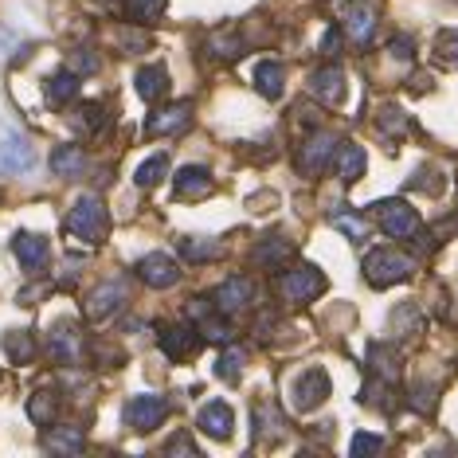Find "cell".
<instances>
[{
    "mask_svg": "<svg viewBox=\"0 0 458 458\" xmlns=\"http://www.w3.org/2000/svg\"><path fill=\"white\" fill-rule=\"evenodd\" d=\"M67 232L79 239V243H102L110 232V216L106 208H102L98 196H82V200L71 208L67 216Z\"/></svg>",
    "mask_w": 458,
    "mask_h": 458,
    "instance_id": "obj_1",
    "label": "cell"
},
{
    "mask_svg": "<svg viewBox=\"0 0 458 458\" xmlns=\"http://www.w3.org/2000/svg\"><path fill=\"white\" fill-rule=\"evenodd\" d=\"M411 270H415V259L411 255H403V251H372L369 259H364V278H369V286H395V283H403V278H411Z\"/></svg>",
    "mask_w": 458,
    "mask_h": 458,
    "instance_id": "obj_2",
    "label": "cell"
},
{
    "mask_svg": "<svg viewBox=\"0 0 458 458\" xmlns=\"http://www.w3.org/2000/svg\"><path fill=\"white\" fill-rule=\"evenodd\" d=\"M321 290H326V275H321L318 267H294V270H286V275H278V294H283V301H290V306H306Z\"/></svg>",
    "mask_w": 458,
    "mask_h": 458,
    "instance_id": "obj_3",
    "label": "cell"
},
{
    "mask_svg": "<svg viewBox=\"0 0 458 458\" xmlns=\"http://www.w3.org/2000/svg\"><path fill=\"white\" fill-rule=\"evenodd\" d=\"M337 145H341V138H333V133H326V130L310 133L306 145H301V153H298L301 176H321V173H326L329 161L337 157Z\"/></svg>",
    "mask_w": 458,
    "mask_h": 458,
    "instance_id": "obj_4",
    "label": "cell"
},
{
    "mask_svg": "<svg viewBox=\"0 0 458 458\" xmlns=\"http://www.w3.org/2000/svg\"><path fill=\"white\" fill-rule=\"evenodd\" d=\"M377 220L392 239H415L420 235V212L408 200H380Z\"/></svg>",
    "mask_w": 458,
    "mask_h": 458,
    "instance_id": "obj_5",
    "label": "cell"
},
{
    "mask_svg": "<svg viewBox=\"0 0 458 458\" xmlns=\"http://www.w3.org/2000/svg\"><path fill=\"white\" fill-rule=\"evenodd\" d=\"M345 32L349 39L357 47H369L372 44V36H377V20H380V8H377V0H349L345 4Z\"/></svg>",
    "mask_w": 458,
    "mask_h": 458,
    "instance_id": "obj_6",
    "label": "cell"
},
{
    "mask_svg": "<svg viewBox=\"0 0 458 458\" xmlns=\"http://www.w3.org/2000/svg\"><path fill=\"white\" fill-rule=\"evenodd\" d=\"M329 377H326V369H310V372H301V377L294 380V388H290V395H294V411H314L326 403V395H329Z\"/></svg>",
    "mask_w": 458,
    "mask_h": 458,
    "instance_id": "obj_7",
    "label": "cell"
},
{
    "mask_svg": "<svg viewBox=\"0 0 458 458\" xmlns=\"http://www.w3.org/2000/svg\"><path fill=\"white\" fill-rule=\"evenodd\" d=\"M251 301H255V283L247 275L224 278L220 290H216V310H220V314H247Z\"/></svg>",
    "mask_w": 458,
    "mask_h": 458,
    "instance_id": "obj_8",
    "label": "cell"
},
{
    "mask_svg": "<svg viewBox=\"0 0 458 458\" xmlns=\"http://www.w3.org/2000/svg\"><path fill=\"white\" fill-rule=\"evenodd\" d=\"M122 415H126V423L133 431H153L169 415V403H165V395H133L126 408H122Z\"/></svg>",
    "mask_w": 458,
    "mask_h": 458,
    "instance_id": "obj_9",
    "label": "cell"
},
{
    "mask_svg": "<svg viewBox=\"0 0 458 458\" xmlns=\"http://www.w3.org/2000/svg\"><path fill=\"white\" fill-rule=\"evenodd\" d=\"M122 306H126V283H118V278H106V283H98L87 294V301H82V310H87L90 321L110 318L114 310H122Z\"/></svg>",
    "mask_w": 458,
    "mask_h": 458,
    "instance_id": "obj_10",
    "label": "cell"
},
{
    "mask_svg": "<svg viewBox=\"0 0 458 458\" xmlns=\"http://www.w3.org/2000/svg\"><path fill=\"white\" fill-rule=\"evenodd\" d=\"M138 278H141V283H149L153 290H169V286L181 283V267H176L173 255L153 251V255H145L138 263Z\"/></svg>",
    "mask_w": 458,
    "mask_h": 458,
    "instance_id": "obj_11",
    "label": "cell"
},
{
    "mask_svg": "<svg viewBox=\"0 0 458 458\" xmlns=\"http://www.w3.org/2000/svg\"><path fill=\"white\" fill-rule=\"evenodd\" d=\"M310 90H314V98H321L326 106H341V102H345V71L337 64L318 67L314 75H310Z\"/></svg>",
    "mask_w": 458,
    "mask_h": 458,
    "instance_id": "obj_12",
    "label": "cell"
},
{
    "mask_svg": "<svg viewBox=\"0 0 458 458\" xmlns=\"http://www.w3.org/2000/svg\"><path fill=\"white\" fill-rule=\"evenodd\" d=\"M51 360L55 364H79L82 360V337H79V329L71 326V321H55L51 326Z\"/></svg>",
    "mask_w": 458,
    "mask_h": 458,
    "instance_id": "obj_13",
    "label": "cell"
},
{
    "mask_svg": "<svg viewBox=\"0 0 458 458\" xmlns=\"http://www.w3.org/2000/svg\"><path fill=\"white\" fill-rule=\"evenodd\" d=\"M189 122H192V106H189V102H173V106L149 114V122H145V133H153V138H169V133L189 130Z\"/></svg>",
    "mask_w": 458,
    "mask_h": 458,
    "instance_id": "obj_14",
    "label": "cell"
},
{
    "mask_svg": "<svg viewBox=\"0 0 458 458\" xmlns=\"http://www.w3.org/2000/svg\"><path fill=\"white\" fill-rule=\"evenodd\" d=\"M13 255L20 259V267H24L28 275H36V270H44V267H47L51 247H47V239H44V235L20 232V235L13 239Z\"/></svg>",
    "mask_w": 458,
    "mask_h": 458,
    "instance_id": "obj_15",
    "label": "cell"
},
{
    "mask_svg": "<svg viewBox=\"0 0 458 458\" xmlns=\"http://www.w3.org/2000/svg\"><path fill=\"white\" fill-rule=\"evenodd\" d=\"M36 165V153L28 138H20V133H4V141H0V173H28Z\"/></svg>",
    "mask_w": 458,
    "mask_h": 458,
    "instance_id": "obj_16",
    "label": "cell"
},
{
    "mask_svg": "<svg viewBox=\"0 0 458 458\" xmlns=\"http://www.w3.org/2000/svg\"><path fill=\"white\" fill-rule=\"evenodd\" d=\"M87 165H90V157L82 145H55V153H51V173L64 176V181H82Z\"/></svg>",
    "mask_w": 458,
    "mask_h": 458,
    "instance_id": "obj_17",
    "label": "cell"
},
{
    "mask_svg": "<svg viewBox=\"0 0 458 458\" xmlns=\"http://www.w3.org/2000/svg\"><path fill=\"white\" fill-rule=\"evenodd\" d=\"M200 431L204 435H212V439H232V427H235V415H232V408H227L224 400H212V403H204L200 408Z\"/></svg>",
    "mask_w": 458,
    "mask_h": 458,
    "instance_id": "obj_18",
    "label": "cell"
},
{
    "mask_svg": "<svg viewBox=\"0 0 458 458\" xmlns=\"http://www.w3.org/2000/svg\"><path fill=\"white\" fill-rule=\"evenodd\" d=\"M212 173L204 169V165H184L181 173H176V196L181 200H200V196L212 192Z\"/></svg>",
    "mask_w": 458,
    "mask_h": 458,
    "instance_id": "obj_19",
    "label": "cell"
},
{
    "mask_svg": "<svg viewBox=\"0 0 458 458\" xmlns=\"http://www.w3.org/2000/svg\"><path fill=\"white\" fill-rule=\"evenodd\" d=\"M364 165H369V157H364V149L357 141H341L337 145V157H333V169H337V176L345 184H357L364 176Z\"/></svg>",
    "mask_w": 458,
    "mask_h": 458,
    "instance_id": "obj_20",
    "label": "cell"
},
{
    "mask_svg": "<svg viewBox=\"0 0 458 458\" xmlns=\"http://www.w3.org/2000/svg\"><path fill=\"white\" fill-rule=\"evenodd\" d=\"M255 87L263 98H283L286 90V71L283 64H275V59H263V64L255 67Z\"/></svg>",
    "mask_w": 458,
    "mask_h": 458,
    "instance_id": "obj_21",
    "label": "cell"
},
{
    "mask_svg": "<svg viewBox=\"0 0 458 458\" xmlns=\"http://www.w3.org/2000/svg\"><path fill=\"white\" fill-rule=\"evenodd\" d=\"M44 95H47V102L51 106H67L71 98L79 95V71H55L47 82H44Z\"/></svg>",
    "mask_w": 458,
    "mask_h": 458,
    "instance_id": "obj_22",
    "label": "cell"
},
{
    "mask_svg": "<svg viewBox=\"0 0 458 458\" xmlns=\"http://www.w3.org/2000/svg\"><path fill=\"white\" fill-rule=\"evenodd\" d=\"M286 259H294V243L283 239V235H270V239H263V243L255 247V263L267 267V270H278Z\"/></svg>",
    "mask_w": 458,
    "mask_h": 458,
    "instance_id": "obj_23",
    "label": "cell"
},
{
    "mask_svg": "<svg viewBox=\"0 0 458 458\" xmlns=\"http://www.w3.org/2000/svg\"><path fill=\"white\" fill-rule=\"evenodd\" d=\"M161 349L169 352L173 360L189 357L196 349V329L192 326H161Z\"/></svg>",
    "mask_w": 458,
    "mask_h": 458,
    "instance_id": "obj_24",
    "label": "cell"
},
{
    "mask_svg": "<svg viewBox=\"0 0 458 458\" xmlns=\"http://www.w3.org/2000/svg\"><path fill=\"white\" fill-rule=\"evenodd\" d=\"M138 95H141L145 102H161L165 95H169V71H165L161 64L141 67V71H138Z\"/></svg>",
    "mask_w": 458,
    "mask_h": 458,
    "instance_id": "obj_25",
    "label": "cell"
},
{
    "mask_svg": "<svg viewBox=\"0 0 458 458\" xmlns=\"http://www.w3.org/2000/svg\"><path fill=\"white\" fill-rule=\"evenodd\" d=\"M44 446L51 454H82L87 451V435H82V427H55L44 439Z\"/></svg>",
    "mask_w": 458,
    "mask_h": 458,
    "instance_id": "obj_26",
    "label": "cell"
},
{
    "mask_svg": "<svg viewBox=\"0 0 458 458\" xmlns=\"http://www.w3.org/2000/svg\"><path fill=\"white\" fill-rule=\"evenodd\" d=\"M369 364H372V372H377V377L380 380H388V384H395V380H400V352H395L392 345H380V341H377V345H369Z\"/></svg>",
    "mask_w": 458,
    "mask_h": 458,
    "instance_id": "obj_27",
    "label": "cell"
},
{
    "mask_svg": "<svg viewBox=\"0 0 458 458\" xmlns=\"http://www.w3.org/2000/svg\"><path fill=\"white\" fill-rule=\"evenodd\" d=\"M28 420L36 427H51L59 420V395L55 392H32L28 395Z\"/></svg>",
    "mask_w": 458,
    "mask_h": 458,
    "instance_id": "obj_28",
    "label": "cell"
},
{
    "mask_svg": "<svg viewBox=\"0 0 458 458\" xmlns=\"http://www.w3.org/2000/svg\"><path fill=\"white\" fill-rule=\"evenodd\" d=\"M420 329H423V318L411 301H403V306L392 310V333L395 337H420Z\"/></svg>",
    "mask_w": 458,
    "mask_h": 458,
    "instance_id": "obj_29",
    "label": "cell"
},
{
    "mask_svg": "<svg viewBox=\"0 0 458 458\" xmlns=\"http://www.w3.org/2000/svg\"><path fill=\"white\" fill-rule=\"evenodd\" d=\"M224 247L216 243V239H181V255L189 259V263H208V259H216Z\"/></svg>",
    "mask_w": 458,
    "mask_h": 458,
    "instance_id": "obj_30",
    "label": "cell"
},
{
    "mask_svg": "<svg viewBox=\"0 0 458 458\" xmlns=\"http://www.w3.org/2000/svg\"><path fill=\"white\" fill-rule=\"evenodd\" d=\"M165 173H169V157L157 153V157H149L138 169V189H157V184L165 181Z\"/></svg>",
    "mask_w": 458,
    "mask_h": 458,
    "instance_id": "obj_31",
    "label": "cell"
},
{
    "mask_svg": "<svg viewBox=\"0 0 458 458\" xmlns=\"http://www.w3.org/2000/svg\"><path fill=\"white\" fill-rule=\"evenodd\" d=\"M165 4H169V0H126V13H130V20H138V24H153V20L165 13Z\"/></svg>",
    "mask_w": 458,
    "mask_h": 458,
    "instance_id": "obj_32",
    "label": "cell"
},
{
    "mask_svg": "<svg viewBox=\"0 0 458 458\" xmlns=\"http://www.w3.org/2000/svg\"><path fill=\"white\" fill-rule=\"evenodd\" d=\"M333 227H337V232H345L352 243H364V239H369V224L360 220V216H349V212H333Z\"/></svg>",
    "mask_w": 458,
    "mask_h": 458,
    "instance_id": "obj_33",
    "label": "cell"
},
{
    "mask_svg": "<svg viewBox=\"0 0 458 458\" xmlns=\"http://www.w3.org/2000/svg\"><path fill=\"white\" fill-rule=\"evenodd\" d=\"M255 420H259V439H263V435H283V415H278L275 403H267V400L259 403Z\"/></svg>",
    "mask_w": 458,
    "mask_h": 458,
    "instance_id": "obj_34",
    "label": "cell"
},
{
    "mask_svg": "<svg viewBox=\"0 0 458 458\" xmlns=\"http://www.w3.org/2000/svg\"><path fill=\"white\" fill-rule=\"evenodd\" d=\"M4 349H8V357H13L16 364H28L36 357V345H32V337H28V333H8Z\"/></svg>",
    "mask_w": 458,
    "mask_h": 458,
    "instance_id": "obj_35",
    "label": "cell"
},
{
    "mask_svg": "<svg viewBox=\"0 0 458 458\" xmlns=\"http://www.w3.org/2000/svg\"><path fill=\"white\" fill-rule=\"evenodd\" d=\"M380 133H388V138H403V130H408V118L400 114V106H384L380 118H377Z\"/></svg>",
    "mask_w": 458,
    "mask_h": 458,
    "instance_id": "obj_36",
    "label": "cell"
},
{
    "mask_svg": "<svg viewBox=\"0 0 458 458\" xmlns=\"http://www.w3.org/2000/svg\"><path fill=\"white\" fill-rule=\"evenodd\" d=\"M239 364H243V349H227L220 360H216V377L227 380V384H235L239 380Z\"/></svg>",
    "mask_w": 458,
    "mask_h": 458,
    "instance_id": "obj_37",
    "label": "cell"
},
{
    "mask_svg": "<svg viewBox=\"0 0 458 458\" xmlns=\"http://www.w3.org/2000/svg\"><path fill=\"white\" fill-rule=\"evenodd\" d=\"M79 114H82V118H75V126H79V130L98 133L102 126H106V106H102V102H90V106H82Z\"/></svg>",
    "mask_w": 458,
    "mask_h": 458,
    "instance_id": "obj_38",
    "label": "cell"
},
{
    "mask_svg": "<svg viewBox=\"0 0 458 458\" xmlns=\"http://www.w3.org/2000/svg\"><path fill=\"white\" fill-rule=\"evenodd\" d=\"M377 451H384V439H380V435H369V431H357V435H352V446H349L352 458L377 454Z\"/></svg>",
    "mask_w": 458,
    "mask_h": 458,
    "instance_id": "obj_39",
    "label": "cell"
},
{
    "mask_svg": "<svg viewBox=\"0 0 458 458\" xmlns=\"http://www.w3.org/2000/svg\"><path fill=\"white\" fill-rule=\"evenodd\" d=\"M208 47H212V55H220V59H235V55H243L247 51L239 36H212V44Z\"/></svg>",
    "mask_w": 458,
    "mask_h": 458,
    "instance_id": "obj_40",
    "label": "cell"
},
{
    "mask_svg": "<svg viewBox=\"0 0 458 458\" xmlns=\"http://www.w3.org/2000/svg\"><path fill=\"white\" fill-rule=\"evenodd\" d=\"M435 400H439V395H435V384H415L411 388V408L415 411H435Z\"/></svg>",
    "mask_w": 458,
    "mask_h": 458,
    "instance_id": "obj_41",
    "label": "cell"
},
{
    "mask_svg": "<svg viewBox=\"0 0 458 458\" xmlns=\"http://www.w3.org/2000/svg\"><path fill=\"white\" fill-rule=\"evenodd\" d=\"M435 51L443 64H458V32H439L435 36Z\"/></svg>",
    "mask_w": 458,
    "mask_h": 458,
    "instance_id": "obj_42",
    "label": "cell"
},
{
    "mask_svg": "<svg viewBox=\"0 0 458 458\" xmlns=\"http://www.w3.org/2000/svg\"><path fill=\"white\" fill-rule=\"evenodd\" d=\"M388 55H392V59H403V64H408V59L415 55V39H411V36H392Z\"/></svg>",
    "mask_w": 458,
    "mask_h": 458,
    "instance_id": "obj_43",
    "label": "cell"
},
{
    "mask_svg": "<svg viewBox=\"0 0 458 458\" xmlns=\"http://www.w3.org/2000/svg\"><path fill=\"white\" fill-rule=\"evenodd\" d=\"M204 337L208 341H220V345H227V341H232V326H227V321H204Z\"/></svg>",
    "mask_w": 458,
    "mask_h": 458,
    "instance_id": "obj_44",
    "label": "cell"
},
{
    "mask_svg": "<svg viewBox=\"0 0 458 458\" xmlns=\"http://www.w3.org/2000/svg\"><path fill=\"white\" fill-rule=\"evenodd\" d=\"M165 454H200V451H196V443L181 431V435H173V439L165 443Z\"/></svg>",
    "mask_w": 458,
    "mask_h": 458,
    "instance_id": "obj_45",
    "label": "cell"
},
{
    "mask_svg": "<svg viewBox=\"0 0 458 458\" xmlns=\"http://www.w3.org/2000/svg\"><path fill=\"white\" fill-rule=\"evenodd\" d=\"M321 51H326L329 59H337V55H341V28H329L326 39H321Z\"/></svg>",
    "mask_w": 458,
    "mask_h": 458,
    "instance_id": "obj_46",
    "label": "cell"
},
{
    "mask_svg": "<svg viewBox=\"0 0 458 458\" xmlns=\"http://www.w3.org/2000/svg\"><path fill=\"white\" fill-rule=\"evenodd\" d=\"M71 67H75L79 75H87V71H98V59L95 55H75L71 59Z\"/></svg>",
    "mask_w": 458,
    "mask_h": 458,
    "instance_id": "obj_47",
    "label": "cell"
}]
</instances>
